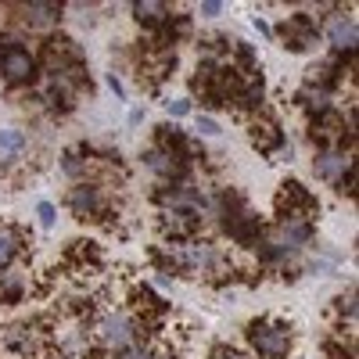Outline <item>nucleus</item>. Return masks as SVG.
I'll return each instance as SVG.
<instances>
[{
	"instance_id": "obj_18",
	"label": "nucleus",
	"mask_w": 359,
	"mask_h": 359,
	"mask_svg": "<svg viewBox=\"0 0 359 359\" xmlns=\"http://www.w3.org/2000/svg\"><path fill=\"white\" fill-rule=\"evenodd\" d=\"M36 216H40L43 226H54V205H50V201H40V205H36Z\"/></svg>"
},
{
	"instance_id": "obj_7",
	"label": "nucleus",
	"mask_w": 359,
	"mask_h": 359,
	"mask_svg": "<svg viewBox=\"0 0 359 359\" xmlns=\"http://www.w3.org/2000/svg\"><path fill=\"white\" fill-rule=\"evenodd\" d=\"M327 40L338 54H352L355 50V40H359V29H355V18L352 15H331L327 18Z\"/></svg>"
},
{
	"instance_id": "obj_5",
	"label": "nucleus",
	"mask_w": 359,
	"mask_h": 359,
	"mask_svg": "<svg viewBox=\"0 0 359 359\" xmlns=\"http://www.w3.org/2000/svg\"><path fill=\"white\" fill-rule=\"evenodd\" d=\"M280 36H284L287 50H309L316 43V18L313 15H287Z\"/></svg>"
},
{
	"instance_id": "obj_6",
	"label": "nucleus",
	"mask_w": 359,
	"mask_h": 359,
	"mask_svg": "<svg viewBox=\"0 0 359 359\" xmlns=\"http://www.w3.org/2000/svg\"><path fill=\"white\" fill-rule=\"evenodd\" d=\"M69 208L76 212V219H94L104 212V194L97 184H79L69 191Z\"/></svg>"
},
{
	"instance_id": "obj_4",
	"label": "nucleus",
	"mask_w": 359,
	"mask_h": 359,
	"mask_svg": "<svg viewBox=\"0 0 359 359\" xmlns=\"http://www.w3.org/2000/svg\"><path fill=\"white\" fill-rule=\"evenodd\" d=\"M313 169L327 184H341V176L352 172V151H345V147H320L313 158Z\"/></svg>"
},
{
	"instance_id": "obj_8",
	"label": "nucleus",
	"mask_w": 359,
	"mask_h": 359,
	"mask_svg": "<svg viewBox=\"0 0 359 359\" xmlns=\"http://www.w3.org/2000/svg\"><path fill=\"white\" fill-rule=\"evenodd\" d=\"M144 162H147V169L151 172H158V176H165V180H184V158H180L176 151H169V147H151V151L144 155Z\"/></svg>"
},
{
	"instance_id": "obj_19",
	"label": "nucleus",
	"mask_w": 359,
	"mask_h": 359,
	"mask_svg": "<svg viewBox=\"0 0 359 359\" xmlns=\"http://www.w3.org/2000/svg\"><path fill=\"white\" fill-rule=\"evenodd\" d=\"M198 15L216 18V15H223V4H219V0H205V4H198Z\"/></svg>"
},
{
	"instance_id": "obj_23",
	"label": "nucleus",
	"mask_w": 359,
	"mask_h": 359,
	"mask_svg": "<svg viewBox=\"0 0 359 359\" xmlns=\"http://www.w3.org/2000/svg\"><path fill=\"white\" fill-rule=\"evenodd\" d=\"M255 29H259V33H262V36H273V29H269V25H266V22L259 18V15H255Z\"/></svg>"
},
{
	"instance_id": "obj_17",
	"label": "nucleus",
	"mask_w": 359,
	"mask_h": 359,
	"mask_svg": "<svg viewBox=\"0 0 359 359\" xmlns=\"http://www.w3.org/2000/svg\"><path fill=\"white\" fill-rule=\"evenodd\" d=\"M194 126H198V133H205V137H216V133H219V123H216L212 115H198Z\"/></svg>"
},
{
	"instance_id": "obj_22",
	"label": "nucleus",
	"mask_w": 359,
	"mask_h": 359,
	"mask_svg": "<svg viewBox=\"0 0 359 359\" xmlns=\"http://www.w3.org/2000/svg\"><path fill=\"white\" fill-rule=\"evenodd\" d=\"M108 86H111V90H115V94H118V97H126V86H123V79H118V76H115V72H111V76H108Z\"/></svg>"
},
{
	"instance_id": "obj_16",
	"label": "nucleus",
	"mask_w": 359,
	"mask_h": 359,
	"mask_svg": "<svg viewBox=\"0 0 359 359\" xmlns=\"http://www.w3.org/2000/svg\"><path fill=\"white\" fill-rule=\"evenodd\" d=\"M118 359H155V352L147 348V345H130V348L118 352Z\"/></svg>"
},
{
	"instance_id": "obj_20",
	"label": "nucleus",
	"mask_w": 359,
	"mask_h": 359,
	"mask_svg": "<svg viewBox=\"0 0 359 359\" xmlns=\"http://www.w3.org/2000/svg\"><path fill=\"white\" fill-rule=\"evenodd\" d=\"M212 359H248V355H241L237 348H226V345H216L212 348Z\"/></svg>"
},
{
	"instance_id": "obj_1",
	"label": "nucleus",
	"mask_w": 359,
	"mask_h": 359,
	"mask_svg": "<svg viewBox=\"0 0 359 359\" xmlns=\"http://www.w3.org/2000/svg\"><path fill=\"white\" fill-rule=\"evenodd\" d=\"M248 341L262 359H287L291 352V327L280 320H255L248 327Z\"/></svg>"
},
{
	"instance_id": "obj_12",
	"label": "nucleus",
	"mask_w": 359,
	"mask_h": 359,
	"mask_svg": "<svg viewBox=\"0 0 359 359\" xmlns=\"http://www.w3.org/2000/svg\"><path fill=\"white\" fill-rule=\"evenodd\" d=\"M133 15H137L140 25H151V29H165L169 25V8L158 4V0H137Z\"/></svg>"
},
{
	"instance_id": "obj_21",
	"label": "nucleus",
	"mask_w": 359,
	"mask_h": 359,
	"mask_svg": "<svg viewBox=\"0 0 359 359\" xmlns=\"http://www.w3.org/2000/svg\"><path fill=\"white\" fill-rule=\"evenodd\" d=\"M191 111V101H169V115L172 118H184Z\"/></svg>"
},
{
	"instance_id": "obj_9",
	"label": "nucleus",
	"mask_w": 359,
	"mask_h": 359,
	"mask_svg": "<svg viewBox=\"0 0 359 359\" xmlns=\"http://www.w3.org/2000/svg\"><path fill=\"white\" fill-rule=\"evenodd\" d=\"M158 223H162V230L172 237V241H191V233L198 226V216L194 212H184V208H162Z\"/></svg>"
},
{
	"instance_id": "obj_11",
	"label": "nucleus",
	"mask_w": 359,
	"mask_h": 359,
	"mask_svg": "<svg viewBox=\"0 0 359 359\" xmlns=\"http://www.w3.org/2000/svg\"><path fill=\"white\" fill-rule=\"evenodd\" d=\"M29 287V269L25 266H0V298H8V302H15V298H22Z\"/></svg>"
},
{
	"instance_id": "obj_2",
	"label": "nucleus",
	"mask_w": 359,
	"mask_h": 359,
	"mask_svg": "<svg viewBox=\"0 0 359 359\" xmlns=\"http://www.w3.org/2000/svg\"><path fill=\"white\" fill-rule=\"evenodd\" d=\"M94 341L108 352H123L133 345V320L123 316V313H104L97 323H94Z\"/></svg>"
},
{
	"instance_id": "obj_15",
	"label": "nucleus",
	"mask_w": 359,
	"mask_h": 359,
	"mask_svg": "<svg viewBox=\"0 0 359 359\" xmlns=\"http://www.w3.org/2000/svg\"><path fill=\"white\" fill-rule=\"evenodd\" d=\"M22 147H25V137L18 130H0V151L15 155V151H22Z\"/></svg>"
},
{
	"instance_id": "obj_3",
	"label": "nucleus",
	"mask_w": 359,
	"mask_h": 359,
	"mask_svg": "<svg viewBox=\"0 0 359 359\" xmlns=\"http://www.w3.org/2000/svg\"><path fill=\"white\" fill-rule=\"evenodd\" d=\"M0 76H4L8 83H29L36 76V57L18 43H8L4 50H0Z\"/></svg>"
},
{
	"instance_id": "obj_13",
	"label": "nucleus",
	"mask_w": 359,
	"mask_h": 359,
	"mask_svg": "<svg viewBox=\"0 0 359 359\" xmlns=\"http://www.w3.org/2000/svg\"><path fill=\"white\" fill-rule=\"evenodd\" d=\"M25 22L33 29H47V25H57V18H62V8L57 4H25Z\"/></svg>"
},
{
	"instance_id": "obj_14",
	"label": "nucleus",
	"mask_w": 359,
	"mask_h": 359,
	"mask_svg": "<svg viewBox=\"0 0 359 359\" xmlns=\"http://www.w3.org/2000/svg\"><path fill=\"white\" fill-rule=\"evenodd\" d=\"M18 248H22V237H18L15 230H0V266L15 262Z\"/></svg>"
},
{
	"instance_id": "obj_10",
	"label": "nucleus",
	"mask_w": 359,
	"mask_h": 359,
	"mask_svg": "<svg viewBox=\"0 0 359 359\" xmlns=\"http://www.w3.org/2000/svg\"><path fill=\"white\" fill-rule=\"evenodd\" d=\"M248 140L259 147V151L273 155L277 147H284V130L273 123V118H255V123L248 126Z\"/></svg>"
}]
</instances>
